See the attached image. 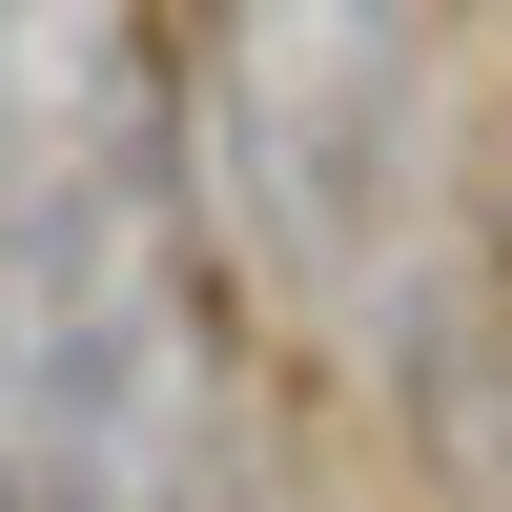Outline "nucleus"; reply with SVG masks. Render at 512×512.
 I'll use <instances>...</instances> for the list:
<instances>
[{"label":"nucleus","mask_w":512,"mask_h":512,"mask_svg":"<svg viewBox=\"0 0 512 512\" xmlns=\"http://www.w3.org/2000/svg\"><path fill=\"white\" fill-rule=\"evenodd\" d=\"M390 390H410V451H431V512H512V308L492 287L390 369Z\"/></svg>","instance_id":"obj_2"},{"label":"nucleus","mask_w":512,"mask_h":512,"mask_svg":"<svg viewBox=\"0 0 512 512\" xmlns=\"http://www.w3.org/2000/svg\"><path fill=\"white\" fill-rule=\"evenodd\" d=\"M492 205H512V185H492Z\"/></svg>","instance_id":"obj_3"},{"label":"nucleus","mask_w":512,"mask_h":512,"mask_svg":"<svg viewBox=\"0 0 512 512\" xmlns=\"http://www.w3.org/2000/svg\"><path fill=\"white\" fill-rule=\"evenodd\" d=\"M185 205H226L246 287L308 349L410 369L472 267H451V41L431 21H349V0H246L185 62Z\"/></svg>","instance_id":"obj_1"}]
</instances>
